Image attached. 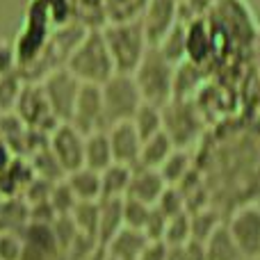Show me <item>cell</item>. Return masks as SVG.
<instances>
[{
  "label": "cell",
  "mask_w": 260,
  "mask_h": 260,
  "mask_svg": "<svg viewBox=\"0 0 260 260\" xmlns=\"http://www.w3.org/2000/svg\"><path fill=\"white\" fill-rule=\"evenodd\" d=\"M39 85L44 89V96L48 101L50 110H53L55 119L57 121H69L73 112V105H76V99L80 94L82 82L67 67H59V69H53L50 73H46L39 80Z\"/></svg>",
  "instance_id": "obj_7"
},
{
  "label": "cell",
  "mask_w": 260,
  "mask_h": 260,
  "mask_svg": "<svg viewBox=\"0 0 260 260\" xmlns=\"http://www.w3.org/2000/svg\"><path fill=\"white\" fill-rule=\"evenodd\" d=\"M108 137H110V146H112L114 162L126 167H137L139 151H142V137L133 128V123L130 121L112 123L108 128Z\"/></svg>",
  "instance_id": "obj_13"
},
{
  "label": "cell",
  "mask_w": 260,
  "mask_h": 260,
  "mask_svg": "<svg viewBox=\"0 0 260 260\" xmlns=\"http://www.w3.org/2000/svg\"><path fill=\"white\" fill-rule=\"evenodd\" d=\"M185 25H187V18H180V21L153 46V48H157V53L165 59H169L171 64L185 62Z\"/></svg>",
  "instance_id": "obj_22"
},
{
  "label": "cell",
  "mask_w": 260,
  "mask_h": 260,
  "mask_svg": "<svg viewBox=\"0 0 260 260\" xmlns=\"http://www.w3.org/2000/svg\"><path fill=\"white\" fill-rule=\"evenodd\" d=\"M23 85H25V80L18 76L16 69H14L12 73H7L5 78H0V114H12L14 112Z\"/></svg>",
  "instance_id": "obj_28"
},
{
  "label": "cell",
  "mask_w": 260,
  "mask_h": 260,
  "mask_svg": "<svg viewBox=\"0 0 260 260\" xmlns=\"http://www.w3.org/2000/svg\"><path fill=\"white\" fill-rule=\"evenodd\" d=\"M165 260H185L183 244H180V247H169V244H167V258Z\"/></svg>",
  "instance_id": "obj_37"
},
{
  "label": "cell",
  "mask_w": 260,
  "mask_h": 260,
  "mask_svg": "<svg viewBox=\"0 0 260 260\" xmlns=\"http://www.w3.org/2000/svg\"><path fill=\"white\" fill-rule=\"evenodd\" d=\"M123 199H101L99 210V244L105 247L123 229Z\"/></svg>",
  "instance_id": "obj_16"
},
{
  "label": "cell",
  "mask_w": 260,
  "mask_h": 260,
  "mask_svg": "<svg viewBox=\"0 0 260 260\" xmlns=\"http://www.w3.org/2000/svg\"><path fill=\"white\" fill-rule=\"evenodd\" d=\"M105 260H114V258H110V256H108V258H105Z\"/></svg>",
  "instance_id": "obj_40"
},
{
  "label": "cell",
  "mask_w": 260,
  "mask_h": 260,
  "mask_svg": "<svg viewBox=\"0 0 260 260\" xmlns=\"http://www.w3.org/2000/svg\"><path fill=\"white\" fill-rule=\"evenodd\" d=\"M133 167L112 162L108 169L101 171V199H123L128 192Z\"/></svg>",
  "instance_id": "obj_20"
},
{
  "label": "cell",
  "mask_w": 260,
  "mask_h": 260,
  "mask_svg": "<svg viewBox=\"0 0 260 260\" xmlns=\"http://www.w3.org/2000/svg\"><path fill=\"white\" fill-rule=\"evenodd\" d=\"M180 18V0H146L139 12V21L151 46H155Z\"/></svg>",
  "instance_id": "obj_12"
},
{
  "label": "cell",
  "mask_w": 260,
  "mask_h": 260,
  "mask_svg": "<svg viewBox=\"0 0 260 260\" xmlns=\"http://www.w3.org/2000/svg\"><path fill=\"white\" fill-rule=\"evenodd\" d=\"M167 258V244L165 242H148V247L142 251L137 260H165Z\"/></svg>",
  "instance_id": "obj_36"
},
{
  "label": "cell",
  "mask_w": 260,
  "mask_h": 260,
  "mask_svg": "<svg viewBox=\"0 0 260 260\" xmlns=\"http://www.w3.org/2000/svg\"><path fill=\"white\" fill-rule=\"evenodd\" d=\"M55 30V23L50 12L41 0H30L23 16V25L14 39V55H16V67L35 62L46 48L50 35Z\"/></svg>",
  "instance_id": "obj_5"
},
{
  "label": "cell",
  "mask_w": 260,
  "mask_h": 260,
  "mask_svg": "<svg viewBox=\"0 0 260 260\" xmlns=\"http://www.w3.org/2000/svg\"><path fill=\"white\" fill-rule=\"evenodd\" d=\"M48 203L50 208H53L55 215H71V210L76 208L78 199L76 194L71 192V187H69L67 180H57V183L50 185V192H48Z\"/></svg>",
  "instance_id": "obj_29"
},
{
  "label": "cell",
  "mask_w": 260,
  "mask_h": 260,
  "mask_svg": "<svg viewBox=\"0 0 260 260\" xmlns=\"http://www.w3.org/2000/svg\"><path fill=\"white\" fill-rule=\"evenodd\" d=\"M167 183L162 180L160 171L148 169V167H133V176H130L128 192L123 199H135L146 206H155L160 194L165 192Z\"/></svg>",
  "instance_id": "obj_14"
},
{
  "label": "cell",
  "mask_w": 260,
  "mask_h": 260,
  "mask_svg": "<svg viewBox=\"0 0 260 260\" xmlns=\"http://www.w3.org/2000/svg\"><path fill=\"white\" fill-rule=\"evenodd\" d=\"M69 183L71 192L76 194L78 201H99L101 199V174L89 167H80V169L71 171L64 176Z\"/></svg>",
  "instance_id": "obj_19"
},
{
  "label": "cell",
  "mask_w": 260,
  "mask_h": 260,
  "mask_svg": "<svg viewBox=\"0 0 260 260\" xmlns=\"http://www.w3.org/2000/svg\"><path fill=\"white\" fill-rule=\"evenodd\" d=\"M130 123H133V128L137 130V135L142 137V142H144V139L162 133V108L160 105H153V103H146V101H144V103L137 108V112L133 114Z\"/></svg>",
  "instance_id": "obj_25"
},
{
  "label": "cell",
  "mask_w": 260,
  "mask_h": 260,
  "mask_svg": "<svg viewBox=\"0 0 260 260\" xmlns=\"http://www.w3.org/2000/svg\"><path fill=\"white\" fill-rule=\"evenodd\" d=\"M23 238L14 231H0V260H21Z\"/></svg>",
  "instance_id": "obj_32"
},
{
  "label": "cell",
  "mask_w": 260,
  "mask_h": 260,
  "mask_svg": "<svg viewBox=\"0 0 260 260\" xmlns=\"http://www.w3.org/2000/svg\"><path fill=\"white\" fill-rule=\"evenodd\" d=\"M101 32L112 55L117 73H133L146 55V50L151 48L139 16L126 18V21H110L101 27Z\"/></svg>",
  "instance_id": "obj_2"
},
{
  "label": "cell",
  "mask_w": 260,
  "mask_h": 260,
  "mask_svg": "<svg viewBox=\"0 0 260 260\" xmlns=\"http://www.w3.org/2000/svg\"><path fill=\"white\" fill-rule=\"evenodd\" d=\"M99 210H101V199L99 201H78L76 208L71 210V219L76 229L82 235L99 240Z\"/></svg>",
  "instance_id": "obj_26"
},
{
  "label": "cell",
  "mask_w": 260,
  "mask_h": 260,
  "mask_svg": "<svg viewBox=\"0 0 260 260\" xmlns=\"http://www.w3.org/2000/svg\"><path fill=\"white\" fill-rule=\"evenodd\" d=\"M105 258H108V253H105V247H99L96 251H91L89 256L82 258V260H105Z\"/></svg>",
  "instance_id": "obj_38"
},
{
  "label": "cell",
  "mask_w": 260,
  "mask_h": 260,
  "mask_svg": "<svg viewBox=\"0 0 260 260\" xmlns=\"http://www.w3.org/2000/svg\"><path fill=\"white\" fill-rule=\"evenodd\" d=\"M151 210L153 206H146V203L135 201V199H123V224L130 226V229L144 231Z\"/></svg>",
  "instance_id": "obj_30"
},
{
  "label": "cell",
  "mask_w": 260,
  "mask_h": 260,
  "mask_svg": "<svg viewBox=\"0 0 260 260\" xmlns=\"http://www.w3.org/2000/svg\"><path fill=\"white\" fill-rule=\"evenodd\" d=\"M194 169V151L189 148H174L165 162L160 165V176L167 185H180Z\"/></svg>",
  "instance_id": "obj_18"
},
{
  "label": "cell",
  "mask_w": 260,
  "mask_h": 260,
  "mask_svg": "<svg viewBox=\"0 0 260 260\" xmlns=\"http://www.w3.org/2000/svg\"><path fill=\"white\" fill-rule=\"evenodd\" d=\"M48 148L64 169V174L85 167V135L73 123L62 121L48 133Z\"/></svg>",
  "instance_id": "obj_10"
},
{
  "label": "cell",
  "mask_w": 260,
  "mask_h": 260,
  "mask_svg": "<svg viewBox=\"0 0 260 260\" xmlns=\"http://www.w3.org/2000/svg\"><path fill=\"white\" fill-rule=\"evenodd\" d=\"M208 121L194 99H171L162 108V130L176 148L197 151L208 133Z\"/></svg>",
  "instance_id": "obj_3"
},
{
  "label": "cell",
  "mask_w": 260,
  "mask_h": 260,
  "mask_svg": "<svg viewBox=\"0 0 260 260\" xmlns=\"http://www.w3.org/2000/svg\"><path fill=\"white\" fill-rule=\"evenodd\" d=\"M69 123H73L82 135L108 130L101 85H82L80 87V94H78V99H76V105H73Z\"/></svg>",
  "instance_id": "obj_11"
},
{
  "label": "cell",
  "mask_w": 260,
  "mask_h": 260,
  "mask_svg": "<svg viewBox=\"0 0 260 260\" xmlns=\"http://www.w3.org/2000/svg\"><path fill=\"white\" fill-rule=\"evenodd\" d=\"M244 260H260V258H244Z\"/></svg>",
  "instance_id": "obj_39"
},
{
  "label": "cell",
  "mask_w": 260,
  "mask_h": 260,
  "mask_svg": "<svg viewBox=\"0 0 260 260\" xmlns=\"http://www.w3.org/2000/svg\"><path fill=\"white\" fill-rule=\"evenodd\" d=\"M114 162L112 157V146H110V137L108 130H99V133H89L85 135V167L94 171H103L108 169Z\"/></svg>",
  "instance_id": "obj_17"
},
{
  "label": "cell",
  "mask_w": 260,
  "mask_h": 260,
  "mask_svg": "<svg viewBox=\"0 0 260 260\" xmlns=\"http://www.w3.org/2000/svg\"><path fill=\"white\" fill-rule=\"evenodd\" d=\"M155 208L167 217H174V215H178V212L187 210V208H185L183 194H180V189L174 187V185H167L165 192H162L160 199L155 201Z\"/></svg>",
  "instance_id": "obj_31"
},
{
  "label": "cell",
  "mask_w": 260,
  "mask_h": 260,
  "mask_svg": "<svg viewBox=\"0 0 260 260\" xmlns=\"http://www.w3.org/2000/svg\"><path fill=\"white\" fill-rule=\"evenodd\" d=\"M174 76H176V64L165 59L153 46L146 50L142 62L133 71L142 101L160 105V108H165L174 99Z\"/></svg>",
  "instance_id": "obj_4"
},
{
  "label": "cell",
  "mask_w": 260,
  "mask_h": 260,
  "mask_svg": "<svg viewBox=\"0 0 260 260\" xmlns=\"http://www.w3.org/2000/svg\"><path fill=\"white\" fill-rule=\"evenodd\" d=\"M101 94H103V108L105 119H108V128L112 123L130 121L137 108L144 103L142 94L137 89L133 73H114L112 78L101 85Z\"/></svg>",
  "instance_id": "obj_6"
},
{
  "label": "cell",
  "mask_w": 260,
  "mask_h": 260,
  "mask_svg": "<svg viewBox=\"0 0 260 260\" xmlns=\"http://www.w3.org/2000/svg\"><path fill=\"white\" fill-rule=\"evenodd\" d=\"M183 251H185V260H208L206 244L197 242V240H189V242H185L183 244Z\"/></svg>",
  "instance_id": "obj_35"
},
{
  "label": "cell",
  "mask_w": 260,
  "mask_h": 260,
  "mask_svg": "<svg viewBox=\"0 0 260 260\" xmlns=\"http://www.w3.org/2000/svg\"><path fill=\"white\" fill-rule=\"evenodd\" d=\"M16 69V55H14V44L7 39H0V78L12 73Z\"/></svg>",
  "instance_id": "obj_34"
},
{
  "label": "cell",
  "mask_w": 260,
  "mask_h": 260,
  "mask_svg": "<svg viewBox=\"0 0 260 260\" xmlns=\"http://www.w3.org/2000/svg\"><path fill=\"white\" fill-rule=\"evenodd\" d=\"M235 247L244 258H260V206L244 203L224 219Z\"/></svg>",
  "instance_id": "obj_8"
},
{
  "label": "cell",
  "mask_w": 260,
  "mask_h": 260,
  "mask_svg": "<svg viewBox=\"0 0 260 260\" xmlns=\"http://www.w3.org/2000/svg\"><path fill=\"white\" fill-rule=\"evenodd\" d=\"M219 0H180V14L183 18H197L206 16Z\"/></svg>",
  "instance_id": "obj_33"
},
{
  "label": "cell",
  "mask_w": 260,
  "mask_h": 260,
  "mask_svg": "<svg viewBox=\"0 0 260 260\" xmlns=\"http://www.w3.org/2000/svg\"><path fill=\"white\" fill-rule=\"evenodd\" d=\"M64 67L82 82V85H103L108 78L117 73L112 55L103 39L101 27H89L80 44L73 48Z\"/></svg>",
  "instance_id": "obj_1"
},
{
  "label": "cell",
  "mask_w": 260,
  "mask_h": 260,
  "mask_svg": "<svg viewBox=\"0 0 260 260\" xmlns=\"http://www.w3.org/2000/svg\"><path fill=\"white\" fill-rule=\"evenodd\" d=\"M206 253H208V260H244V256L240 253V249L235 247L226 224H221L219 229L208 238Z\"/></svg>",
  "instance_id": "obj_24"
},
{
  "label": "cell",
  "mask_w": 260,
  "mask_h": 260,
  "mask_svg": "<svg viewBox=\"0 0 260 260\" xmlns=\"http://www.w3.org/2000/svg\"><path fill=\"white\" fill-rule=\"evenodd\" d=\"M151 240L146 238V233L139 229H130L123 226L108 244H105V253L114 260H137L142 256V251L148 247Z\"/></svg>",
  "instance_id": "obj_15"
},
{
  "label": "cell",
  "mask_w": 260,
  "mask_h": 260,
  "mask_svg": "<svg viewBox=\"0 0 260 260\" xmlns=\"http://www.w3.org/2000/svg\"><path fill=\"white\" fill-rule=\"evenodd\" d=\"M192 240V224H189V212H178V215L169 217L165 226V235H162V242L169 244V247H180V244L189 242Z\"/></svg>",
  "instance_id": "obj_27"
},
{
  "label": "cell",
  "mask_w": 260,
  "mask_h": 260,
  "mask_svg": "<svg viewBox=\"0 0 260 260\" xmlns=\"http://www.w3.org/2000/svg\"><path fill=\"white\" fill-rule=\"evenodd\" d=\"M14 114L21 119L23 126L27 130L44 133V135H48L57 123H62L55 119L39 82H25L23 85L18 101H16V108H14Z\"/></svg>",
  "instance_id": "obj_9"
},
{
  "label": "cell",
  "mask_w": 260,
  "mask_h": 260,
  "mask_svg": "<svg viewBox=\"0 0 260 260\" xmlns=\"http://www.w3.org/2000/svg\"><path fill=\"white\" fill-rule=\"evenodd\" d=\"M174 142L167 137V133L153 135V137L144 139L142 142V151H139V160L137 167H148V169H160V165L169 157V153L174 151Z\"/></svg>",
  "instance_id": "obj_21"
},
{
  "label": "cell",
  "mask_w": 260,
  "mask_h": 260,
  "mask_svg": "<svg viewBox=\"0 0 260 260\" xmlns=\"http://www.w3.org/2000/svg\"><path fill=\"white\" fill-rule=\"evenodd\" d=\"M226 217L221 215L217 208H201V210H194L189 212V224H192V240H197V242H208V238H210L212 233H215L217 229H219L221 224H224Z\"/></svg>",
  "instance_id": "obj_23"
}]
</instances>
